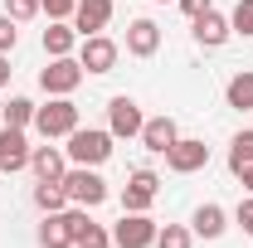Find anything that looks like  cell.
Wrapping results in <instances>:
<instances>
[{
    "label": "cell",
    "mask_w": 253,
    "mask_h": 248,
    "mask_svg": "<svg viewBox=\"0 0 253 248\" xmlns=\"http://www.w3.org/2000/svg\"><path fill=\"white\" fill-rule=\"evenodd\" d=\"M68 146H63V156H68V165H102L107 156H112V131H102V126H78V131H68L63 136Z\"/></svg>",
    "instance_id": "6da1fadb"
},
{
    "label": "cell",
    "mask_w": 253,
    "mask_h": 248,
    "mask_svg": "<svg viewBox=\"0 0 253 248\" xmlns=\"http://www.w3.org/2000/svg\"><path fill=\"white\" fill-rule=\"evenodd\" d=\"M63 190H68V205H78V209H97V205H107V180L97 175V165H68L63 170Z\"/></svg>",
    "instance_id": "7a4b0ae2"
},
{
    "label": "cell",
    "mask_w": 253,
    "mask_h": 248,
    "mask_svg": "<svg viewBox=\"0 0 253 248\" xmlns=\"http://www.w3.org/2000/svg\"><path fill=\"white\" fill-rule=\"evenodd\" d=\"M78 102L73 97H49V107H34V131L44 136V141H59L68 131H78Z\"/></svg>",
    "instance_id": "3957f363"
},
{
    "label": "cell",
    "mask_w": 253,
    "mask_h": 248,
    "mask_svg": "<svg viewBox=\"0 0 253 248\" xmlns=\"http://www.w3.org/2000/svg\"><path fill=\"white\" fill-rule=\"evenodd\" d=\"M156 219L136 214V209H122V219L112 224V244L117 248H156Z\"/></svg>",
    "instance_id": "277c9868"
},
{
    "label": "cell",
    "mask_w": 253,
    "mask_h": 248,
    "mask_svg": "<svg viewBox=\"0 0 253 248\" xmlns=\"http://www.w3.org/2000/svg\"><path fill=\"white\" fill-rule=\"evenodd\" d=\"M78 83H83V63L73 59V54L49 59V68H39V88H44L49 97H73Z\"/></svg>",
    "instance_id": "5b68a950"
},
{
    "label": "cell",
    "mask_w": 253,
    "mask_h": 248,
    "mask_svg": "<svg viewBox=\"0 0 253 248\" xmlns=\"http://www.w3.org/2000/svg\"><path fill=\"white\" fill-rule=\"evenodd\" d=\"M156 195H161V175L141 165V170H131V175H126V185H122V209L146 214V209L156 205Z\"/></svg>",
    "instance_id": "8992f818"
},
{
    "label": "cell",
    "mask_w": 253,
    "mask_h": 248,
    "mask_svg": "<svg viewBox=\"0 0 253 248\" xmlns=\"http://www.w3.org/2000/svg\"><path fill=\"white\" fill-rule=\"evenodd\" d=\"M141 126H146V117H141V102L136 97H112L107 102V131L117 136V141H126V136H141Z\"/></svg>",
    "instance_id": "52a82bcc"
},
{
    "label": "cell",
    "mask_w": 253,
    "mask_h": 248,
    "mask_svg": "<svg viewBox=\"0 0 253 248\" xmlns=\"http://www.w3.org/2000/svg\"><path fill=\"white\" fill-rule=\"evenodd\" d=\"M117 39H107V34H88L83 44H78V63H83V73H112L117 68Z\"/></svg>",
    "instance_id": "ba28073f"
},
{
    "label": "cell",
    "mask_w": 253,
    "mask_h": 248,
    "mask_svg": "<svg viewBox=\"0 0 253 248\" xmlns=\"http://www.w3.org/2000/svg\"><path fill=\"white\" fill-rule=\"evenodd\" d=\"M166 165H170L175 175H195V170L210 165V146H205L200 136H175V146L166 151Z\"/></svg>",
    "instance_id": "9c48e42d"
},
{
    "label": "cell",
    "mask_w": 253,
    "mask_h": 248,
    "mask_svg": "<svg viewBox=\"0 0 253 248\" xmlns=\"http://www.w3.org/2000/svg\"><path fill=\"white\" fill-rule=\"evenodd\" d=\"M30 141H25V126H0V175H15V170H30Z\"/></svg>",
    "instance_id": "30bf717a"
},
{
    "label": "cell",
    "mask_w": 253,
    "mask_h": 248,
    "mask_svg": "<svg viewBox=\"0 0 253 248\" xmlns=\"http://www.w3.org/2000/svg\"><path fill=\"white\" fill-rule=\"evenodd\" d=\"M190 34H195L200 49H219V44H229L234 25H229V15H219V10H205V15L190 20Z\"/></svg>",
    "instance_id": "8fae6325"
},
{
    "label": "cell",
    "mask_w": 253,
    "mask_h": 248,
    "mask_svg": "<svg viewBox=\"0 0 253 248\" xmlns=\"http://www.w3.org/2000/svg\"><path fill=\"white\" fill-rule=\"evenodd\" d=\"M107 20H112V0H78V5H73V30H78V39L102 34Z\"/></svg>",
    "instance_id": "7c38bea8"
},
{
    "label": "cell",
    "mask_w": 253,
    "mask_h": 248,
    "mask_svg": "<svg viewBox=\"0 0 253 248\" xmlns=\"http://www.w3.org/2000/svg\"><path fill=\"white\" fill-rule=\"evenodd\" d=\"M156 49H161V25H156V20L141 15V20L126 25V54H131V59H151Z\"/></svg>",
    "instance_id": "4fadbf2b"
},
{
    "label": "cell",
    "mask_w": 253,
    "mask_h": 248,
    "mask_svg": "<svg viewBox=\"0 0 253 248\" xmlns=\"http://www.w3.org/2000/svg\"><path fill=\"white\" fill-rule=\"evenodd\" d=\"M175 136H180L175 117H146V126H141V146H146L151 156H166L170 146H175Z\"/></svg>",
    "instance_id": "5bb4252c"
},
{
    "label": "cell",
    "mask_w": 253,
    "mask_h": 248,
    "mask_svg": "<svg viewBox=\"0 0 253 248\" xmlns=\"http://www.w3.org/2000/svg\"><path fill=\"white\" fill-rule=\"evenodd\" d=\"M224 229H229V214H224V205H214V200L190 214V234H195V239H219Z\"/></svg>",
    "instance_id": "9a60e30c"
},
{
    "label": "cell",
    "mask_w": 253,
    "mask_h": 248,
    "mask_svg": "<svg viewBox=\"0 0 253 248\" xmlns=\"http://www.w3.org/2000/svg\"><path fill=\"white\" fill-rule=\"evenodd\" d=\"M30 170L39 175V180H63V170H68L63 146H34L30 151Z\"/></svg>",
    "instance_id": "2e32d148"
},
{
    "label": "cell",
    "mask_w": 253,
    "mask_h": 248,
    "mask_svg": "<svg viewBox=\"0 0 253 248\" xmlns=\"http://www.w3.org/2000/svg\"><path fill=\"white\" fill-rule=\"evenodd\" d=\"M78 49V30L68 25V20H49V30H44V54L49 59H63V54H73Z\"/></svg>",
    "instance_id": "e0dca14e"
},
{
    "label": "cell",
    "mask_w": 253,
    "mask_h": 248,
    "mask_svg": "<svg viewBox=\"0 0 253 248\" xmlns=\"http://www.w3.org/2000/svg\"><path fill=\"white\" fill-rule=\"evenodd\" d=\"M39 248H73V229H68V214H44L39 224Z\"/></svg>",
    "instance_id": "ac0fdd59"
},
{
    "label": "cell",
    "mask_w": 253,
    "mask_h": 248,
    "mask_svg": "<svg viewBox=\"0 0 253 248\" xmlns=\"http://www.w3.org/2000/svg\"><path fill=\"white\" fill-rule=\"evenodd\" d=\"M224 102H229L234 112H253V68L234 73V78L224 83Z\"/></svg>",
    "instance_id": "d6986e66"
},
{
    "label": "cell",
    "mask_w": 253,
    "mask_h": 248,
    "mask_svg": "<svg viewBox=\"0 0 253 248\" xmlns=\"http://www.w3.org/2000/svg\"><path fill=\"white\" fill-rule=\"evenodd\" d=\"M34 205H39V214H59V209H68V190H63V180H39V185H34Z\"/></svg>",
    "instance_id": "ffe728a7"
},
{
    "label": "cell",
    "mask_w": 253,
    "mask_h": 248,
    "mask_svg": "<svg viewBox=\"0 0 253 248\" xmlns=\"http://www.w3.org/2000/svg\"><path fill=\"white\" fill-rule=\"evenodd\" d=\"M253 165V131H239L234 141H229V170L239 175V170H249Z\"/></svg>",
    "instance_id": "44dd1931"
},
{
    "label": "cell",
    "mask_w": 253,
    "mask_h": 248,
    "mask_svg": "<svg viewBox=\"0 0 253 248\" xmlns=\"http://www.w3.org/2000/svg\"><path fill=\"white\" fill-rule=\"evenodd\" d=\"M0 117H5V126H34V102L30 97H10L0 107Z\"/></svg>",
    "instance_id": "7402d4cb"
},
{
    "label": "cell",
    "mask_w": 253,
    "mask_h": 248,
    "mask_svg": "<svg viewBox=\"0 0 253 248\" xmlns=\"http://www.w3.org/2000/svg\"><path fill=\"white\" fill-rule=\"evenodd\" d=\"M195 244V234H190L185 224H166V229H156V248H190Z\"/></svg>",
    "instance_id": "603a6c76"
},
{
    "label": "cell",
    "mask_w": 253,
    "mask_h": 248,
    "mask_svg": "<svg viewBox=\"0 0 253 248\" xmlns=\"http://www.w3.org/2000/svg\"><path fill=\"white\" fill-rule=\"evenodd\" d=\"M78 248H112V229H102V224H83V234H78Z\"/></svg>",
    "instance_id": "cb8c5ba5"
},
{
    "label": "cell",
    "mask_w": 253,
    "mask_h": 248,
    "mask_svg": "<svg viewBox=\"0 0 253 248\" xmlns=\"http://www.w3.org/2000/svg\"><path fill=\"white\" fill-rule=\"evenodd\" d=\"M229 25H234V34H244V39H253V0H239V5H234Z\"/></svg>",
    "instance_id": "d4e9b609"
},
{
    "label": "cell",
    "mask_w": 253,
    "mask_h": 248,
    "mask_svg": "<svg viewBox=\"0 0 253 248\" xmlns=\"http://www.w3.org/2000/svg\"><path fill=\"white\" fill-rule=\"evenodd\" d=\"M5 15H10L15 25H25V20L39 15V0H5Z\"/></svg>",
    "instance_id": "484cf974"
},
{
    "label": "cell",
    "mask_w": 253,
    "mask_h": 248,
    "mask_svg": "<svg viewBox=\"0 0 253 248\" xmlns=\"http://www.w3.org/2000/svg\"><path fill=\"white\" fill-rule=\"evenodd\" d=\"M15 44H20V25H15L5 10H0V54H10Z\"/></svg>",
    "instance_id": "4316f807"
},
{
    "label": "cell",
    "mask_w": 253,
    "mask_h": 248,
    "mask_svg": "<svg viewBox=\"0 0 253 248\" xmlns=\"http://www.w3.org/2000/svg\"><path fill=\"white\" fill-rule=\"evenodd\" d=\"M73 5H78V0H39V15H49V20H73Z\"/></svg>",
    "instance_id": "83f0119b"
},
{
    "label": "cell",
    "mask_w": 253,
    "mask_h": 248,
    "mask_svg": "<svg viewBox=\"0 0 253 248\" xmlns=\"http://www.w3.org/2000/svg\"><path fill=\"white\" fill-rule=\"evenodd\" d=\"M234 219L244 224V234L253 239V195H244V200H239V209H234Z\"/></svg>",
    "instance_id": "f1b7e54d"
},
{
    "label": "cell",
    "mask_w": 253,
    "mask_h": 248,
    "mask_svg": "<svg viewBox=\"0 0 253 248\" xmlns=\"http://www.w3.org/2000/svg\"><path fill=\"white\" fill-rule=\"evenodd\" d=\"M180 10H185L190 20H195V15H205V10H214V0H180Z\"/></svg>",
    "instance_id": "f546056e"
},
{
    "label": "cell",
    "mask_w": 253,
    "mask_h": 248,
    "mask_svg": "<svg viewBox=\"0 0 253 248\" xmlns=\"http://www.w3.org/2000/svg\"><path fill=\"white\" fill-rule=\"evenodd\" d=\"M10 73H15V68H10V54H0V88L10 83Z\"/></svg>",
    "instance_id": "4dcf8cb0"
},
{
    "label": "cell",
    "mask_w": 253,
    "mask_h": 248,
    "mask_svg": "<svg viewBox=\"0 0 253 248\" xmlns=\"http://www.w3.org/2000/svg\"><path fill=\"white\" fill-rule=\"evenodd\" d=\"M156 5H166V0H156Z\"/></svg>",
    "instance_id": "1f68e13d"
},
{
    "label": "cell",
    "mask_w": 253,
    "mask_h": 248,
    "mask_svg": "<svg viewBox=\"0 0 253 248\" xmlns=\"http://www.w3.org/2000/svg\"><path fill=\"white\" fill-rule=\"evenodd\" d=\"M73 248H78V244H73Z\"/></svg>",
    "instance_id": "d6a6232c"
}]
</instances>
